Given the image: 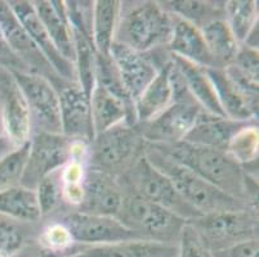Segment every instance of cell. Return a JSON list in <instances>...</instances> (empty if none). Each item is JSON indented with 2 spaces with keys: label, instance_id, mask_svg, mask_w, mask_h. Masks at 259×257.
<instances>
[{
  "label": "cell",
  "instance_id": "cell-1",
  "mask_svg": "<svg viewBox=\"0 0 259 257\" xmlns=\"http://www.w3.org/2000/svg\"><path fill=\"white\" fill-rule=\"evenodd\" d=\"M148 144V143H147ZM177 164L199 175L214 187L239 201L255 207L258 187L241 165L225 150L200 147L186 141L150 144Z\"/></svg>",
  "mask_w": 259,
  "mask_h": 257
},
{
  "label": "cell",
  "instance_id": "cell-2",
  "mask_svg": "<svg viewBox=\"0 0 259 257\" xmlns=\"http://www.w3.org/2000/svg\"><path fill=\"white\" fill-rule=\"evenodd\" d=\"M173 30V16L157 2H120L115 41L137 50L150 53L166 48Z\"/></svg>",
  "mask_w": 259,
  "mask_h": 257
},
{
  "label": "cell",
  "instance_id": "cell-3",
  "mask_svg": "<svg viewBox=\"0 0 259 257\" xmlns=\"http://www.w3.org/2000/svg\"><path fill=\"white\" fill-rule=\"evenodd\" d=\"M145 157L152 166L161 171L173 183L181 197L201 216L217 212L255 209L226 194L225 192L214 187L213 184L204 180L182 165L174 162L168 156L162 155L156 148L147 143L145 148Z\"/></svg>",
  "mask_w": 259,
  "mask_h": 257
},
{
  "label": "cell",
  "instance_id": "cell-4",
  "mask_svg": "<svg viewBox=\"0 0 259 257\" xmlns=\"http://www.w3.org/2000/svg\"><path fill=\"white\" fill-rule=\"evenodd\" d=\"M146 141L136 125L121 122L103 131L88 147L89 167L119 178L145 153Z\"/></svg>",
  "mask_w": 259,
  "mask_h": 257
},
{
  "label": "cell",
  "instance_id": "cell-5",
  "mask_svg": "<svg viewBox=\"0 0 259 257\" xmlns=\"http://www.w3.org/2000/svg\"><path fill=\"white\" fill-rule=\"evenodd\" d=\"M117 180L124 193L140 195L180 216L185 221H191L201 216L181 197L173 183L150 164L145 157V153L126 173L119 176Z\"/></svg>",
  "mask_w": 259,
  "mask_h": 257
},
{
  "label": "cell",
  "instance_id": "cell-6",
  "mask_svg": "<svg viewBox=\"0 0 259 257\" xmlns=\"http://www.w3.org/2000/svg\"><path fill=\"white\" fill-rule=\"evenodd\" d=\"M116 219L142 239L173 244L187 221L134 193H124Z\"/></svg>",
  "mask_w": 259,
  "mask_h": 257
},
{
  "label": "cell",
  "instance_id": "cell-7",
  "mask_svg": "<svg viewBox=\"0 0 259 257\" xmlns=\"http://www.w3.org/2000/svg\"><path fill=\"white\" fill-rule=\"evenodd\" d=\"M211 252L249 239H258V212L255 209L217 212L188 221Z\"/></svg>",
  "mask_w": 259,
  "mask_h": 257
},
{
  "label": "cell",
  "instance_id": "cell-8",
  "mask_svg": "<svg viewBox=\"0 0 259 257\" xmlns=\"http://www.w3.org/2000/svg\"><path fill=\"white\" fill-rule=\"evenodd\" d=\"M29 108L35 133L62 134L58 91L47 77L22 68H9ZM32 133V134H35Z\"/></svg>",
  "mask_w": 259,
  "mask_h": 257
},
{
  "label": "cell",
  "instance_id": "cell-9",
  "mask_svg": "<svg viewBox=\"0 0 259 257\" xmlns=\"http://www.w3.org/2000/svg\"><path fill=\"white\" fill-rule=\"evenodd\" d=\"M74 140L62 134L35 133L29 143V155L20 185L35 190L51 174L63 169L71 161Z\"/></svg>",
  "mask_w": 259,
  "mask_h": 257
},
{
  "label": "cell",
  "instance_id": "cell-10",
  "mask_svg": "<svg viewBox=\"0 0 259 257\" xmlns=\"http://www.w3.org/2000/svg\"><path fill=\"white\" fill-rule=\"evenodd\" d=\"M0 129L16 148L27 144L32 136L29 108L8 67L0 65Z\"/></svg>",
  "mask_w": 259,
  "mask_h": 257
},
{
  "label": "cell",
  "instance_id": "cell-11",
  "mask_svg": "<svg viewBox=\"0 0 259 257\" xmlns=\"http://www.w3.org/2000/svg\"><path fill=\"white\" fill-rule=\"evenodd\" d=\"M72 240L80 244H111L142 239L114 216H100L71 211L61 219Z\"/></svg>",
  "mask_w": 259,
  "mask_h": 257
},
{
  "label": "cell",
  "instance_id": "cell-12",
  "mask_svg": "<svg viewBox=\"0 0 259 257\" xmlns=\"http://www.w3.org/2000/svg\"><path fill=\"white\" fill-rule=\"evenodd\" d=\"M202 108L196 102H173L159 116L145 124H137L143 140L148 144H171L185 139L194 126Z\"/></svg>",
  "mask_w": 259,
  "mask_h": 257
},
{
  "label": "cell",
  "instance_id": "cell-13",
  "mask_svg": "<svg viewBox=\"0 0 259 257\" xmlns=\"http://www.w3.org/2000/svg\"><path fill=\"white\" fill-rule=\"evenodd\" d=\"M110 58L116 67L122 88L133 103L154 80L157 70L168 62H160L156 57L151 58L148 53H140L119 42L111 45Z\"/></svg>",
  "mask_w": 259,
  "mask_h": 257
},
{
  "label": "cell",
  "instance_id": "cell-14",
  "mask_svg": "<svg viewBox=\"0 0 259 257\" xmlns=\"http://www.w3.org/2000/svg\"><path fill=\"white\" fill-rule=\"evenodd\" d=\"M7 3H8L12 12L15 13L17 20L20 21L22 27L25 28V31L31 37L40 53L43 54L47 62L53 68L56 75L67 84H77L75 66L67 60H65L60 54V52L57 50V48L54 46L46 27L37 17L32 2L11 0Z\"/></svg>",
  "mask_w": 259,
  "mask_h": 257
},
{
  "label": "cell",
  "instance_id": "cell-15",
  "mask_svg": "<svg viewBox=\"0 0 259 257\" xmlns=\"http://www.w3.org/2000/svg\"><path fill=\"white\" fill-rule=\"evenodd\" d=\"M81 190V201L75 211L116 218L124 198V190L117 178L89 167L84 173Z\"/></svg>",
  "mask_w": 259,
  "mask_h": 257
},
{
  "label": "cell",
  "instance_id": "cell-16",
  "mask_svg": "<svg viewBox=\"0 0 259 257\" xmlns=\"http://www.w3.org/2000/svg\"><path fill=\"white\" fill-rule=\"evenodd\" d=\"M0 36L8 46L9 52L18 57L25 65L31 67V72L47 77L53 85L57 79H60L36 48L29 34L25 31L7 2H0Z\"/></svg>",
  "mask_w": 259,
  "mask_h": 257
},
{
  "label": "cell",
  "instance_id": "cell-17",
  "mask_svg": "<svg viewBox=\"0 0 259 257\" xmlns=\"http://www.w3.org/2000/svg\"><path fill=\"white\" fill-rule=\"evenodd\" d=\"M58 91L62 135L71 140L91 143L93 140V125L89 96L79 84H66Z\"/></svg>",
  "mask_w": 259,
  "mask_h": 257
},
{
  "label": "cell",
  "instance_id": "cell-18",
  "mask_svg": "<svg viewBox=\"0 0 259 257\" xmlns=\"http://www.w3.org/2000/svg\"><path fill=\"white\" fill-rule=\"evenodd\" d=\"M250 124H255V121H237L201 111L195 125L182 141L226 152L232 138Z\"/></svg>",
  "mask_w": 259,
  "mask_h": 257
},
{
  "label": "cell",
  "instance_id": "cell-19",
  "mask_svg": "<svg viewBox=\"0 0 259 257\" xmlns=\"http://www.w3.org/2000/svg\"><path fill=\"white\" fill-rule=\"evenodd\" d=\"M226 117L237 121H255L258 117V96L239 89L223 68H205Z\"/></svg>",
  "mask_w": 259,
  "mask_h": 257
},
{
  "label": "cell",
  "instance_id": "cell-20",
  "mask_svg": "<svg viewBox=\"0 0 259 257\" xmlns=\"http://www.w3.org/2000/svg\"><path fill=\"white\" fill-rule=\"evenodd\" d=\"M89 102L94 138L121 122L136 125L133 105L106 90L101 85L94 84Z\"/></svg>",
  "mask_w": 259,
  "mask_h": 257
},
{
  "label": "cell",
  "instance_id": "cell-21",
  "mask_svg": "<svg viewBox=\"0 0 259 257\" xmlns=\"http://www.w3.org/2000/svg\"><path fill=\"white\" fill-rule=\"evenodd\" d=\"M37 17L46 27L49 37L53 41L61 56L75 63V45L72 28L70 25L65 2H48V0H37L32 2ZM75 66V65H74Z\"/></svg>",
  "mask_w": 259,
  "mask_h": 257
},
{
  "label": "cell",
  "instance_id": "cell-22",
  "mask_svg": "<svg viewBox=\"0 0 259 257\" xmlns=\"http://www.w3.org/2000/svg\"><path fill=\"white\" fill-rule=\"evenodd\" d=\"M166 49L173 56L183 58L200 67L218 68L209 53L200 28L174 16L173 30Z\"/></svg>",
  "mask_w": 259,
  "mask_h": 257
},
{
  "label": "cell",
  "instance_id": "cell-23",
  "mask_svg": "<svg viewBox=\"0 0 259 257\" xmlns=\"http://www.w3.org/2000/svg\"><path fill=\"white\" fill-rule=\"evenodd\" d=\"M170 71L171 60L169 58L168 62L157 70L154 80L133 103L136 125L151 121L173 103Z\"/></svg>",
  "mask_w": 259,
  "mask_h": 257
},
{
  "label": "cell",
  "instance_id": "cell-24",
  "mask_svg": "<svg viewBox=\"0 0 259 257\" xmlns=\"http://www.w3.org/2000/svg\"><path fill=\"white\" fill-rule=\"evenodd\" d=\"M170 58L176 65L177 70L180 71L183 82L191 96L196 100L197 105L202 108V111L211 113L214 116L226 117L222 107H221L215 90L209 80L206 71L204 67L194 65L188 61L180 58V57L170 54Z\"/></svg>",
  "mask_w": 259,
  "mask_h": 257
},
{
  "label": "cell",
  "instance_id": "cell-25",
  "mask_svg": "<svg viewBox=\"0 0 259 257\" xmlns=\"http://www.w3.org/2000/svg\"><path fill=\"white\" fill-rule=\"evenodd\" d=\"M85 252L89 257H177L178 249L174 244L137 239L92 246Z\"/></svg>",
  "mask_w": 259,
  "mask_h": 257
},
{
  "label": "cell",
  "instance_id": "cell-26",
  "mask_svg": "<svg viewBox=\"0 0 259 257\" xmlns=\"http://www.w3.org/2000/svg\"><path fill=\"white\" fill-rule=\"evenodd\" d=\"M119 13L120 2L116 0H98L93 3L92 41L96 52L105 57H110V49L115 41Z\"/></svg>",
  "mask_w": 259,
  "mask_h": 257
},
{
  "label": "cell",
  "instance_id": "cell-27",
  "mask_svg": "<svg viewBox=\"0 0 259 257\" xmlns=\"http://www.w3.org/2000/svg\"><path fill=\"white\" fill-rule=\"evenodd\" d=\"M204 41L218 68H225L234 62L240 44L228 27L225 18H217L200 28Z\"/></svg>",
  "mask_w": 259,
  "mask_h": 257
},
{
  "label": "cell",
  "instance_id": "cell-28",
  "mask_svg": "<svg viewBox=\"0 0 259 257\" xmlns=\"http://www.w3.org/2000/svg\"><path fill=\"white\" fill-rule=\"evenodd\" d=\"M0 214L27 224L39 221L41 212L35 190L17 185L0 192Z\"/></svg>",
  "mask_w": 259,
  "mask_h": 257
},
{
  "label": "cell",
  "instance_id": "cell-29",
  "mask_svg": "<svg viewBox=\"0 0 259 257\" xmlns=\"http://www.w3.org/2000/svg\"><path fill=\"white\" fill-rule=\"evenodd\" d=\"M160 6L171 16L192 23L197 28L217 18H225V3L223 6H217V3L200 0H170L161 2Z\"/></svg>",
  "mask_w": 259,
  "mask_h": 257
},
{
  "label": "cell",
  "instance_id": "cell-30",
  "mask_svg": "<svg viewBox=\"0 0 259 257\" xmlns=\"http://www.w3.org/2000/svg\"><path fill=\"white\" fill-rule=\"evenodd\" d=\"M72 28L75 45V71L77 84L91 96L96 84V49L91 37L77 28Z\"/></svg>",
  "mask_w": 259,
  "mask_h": 257
},
{
  "label": "cell",
  "instance_id": "cell-31",
  "mask_svg": "<svg viewBox=\"0 0 259 257\" xmlns=\"http://www.w3.org/2000/svg\"><path fill=\"white\" fill-rule=\"evenodd\" d=\"M225 21L240 45L258 23V4L250 0H232L225 3Z\"/></svg>",
  "mask_w": 259,
  "mask_h": 257
},
{
  "label": "cell",
  "instance_id": "cell-32",
  "mask_svg": "<svg viewBox=\"0 0 259 257\" xmlns=\"http://www.w3.org/2000/svg\"><path fill=\"white\" fill-rule=\"evenodd\" d=\"M226 152L242 169L258 161V126L250 124L239 131L230 141Z\"/></svg>",
  "mask_w": 259,
  "mask_h": 257
},
{
  "label": "cell",
  "instance_id": "cell-33",
  "mask_svg": "<svg viewBox=\"0 0 259 257\" xmlns=\"http://www.w3.org/2000/svg\"><path fill=\"white\" fill-rule=\"evenodd\" d=\"M35 193H36L41 218H46V216L53 214L63 202L62 169L51 174L40 181L35 189Z\"/></svg>",
  "mask_w": 259,
  "mask_h": 257
},
{
  "label": "cell",
  "instance_id": "cell-34",
  "mask_svg": "<svg viewBox=\"0 0 259 257\" xmlns=\"http://www.w3.org/2000/svg\"><path fill=\"white\" fill-rule=\"evenodd\" d=\"M29 143L16 148L0 160V192L20 185L29 155Z\"/></svg>",
  "mask_w": 259,
  "mask_h": 257
},
{
  "label": "cell",
  "instance_id": "cell-35",
  "mask_svg": "<svg viewBox=\"0 0 259 257\" xmlns=\"http://www.w3.org/2000/svg\"><path fill=\"white\" fill-rule=\"evenodd\" d=\"M25 224L27 223L17 221L0 214V253L8 257L22 247L25 239Z\"/></svg>",
  "mask_w": 259,
  "mask_h": 257
},
{
  "label": "cell",
  "instance_id": "cell-36",
  "mask_svg": "<svg viewBox=\"0 0 259 257\" xmlns=\"http://www.w3.org/2000/svg\"><path fill=\"white\" fill-rule=\"evenodd\" d=\"M178 242L180 244L177 247V257H214L213 252L188 221L183 225Z\"/></svg>",
  "mask_w": 259,
  "mask_h": 257
},
{
  "label": "cell",
  "instance_id": "cell-37",
  "mask_svg": "<svg viewBox=\"0 0 259 257\" xmlns=\"http://www.w3.org/2000/svg\"><path fill=\"white\" fill-rule=\"evenodd\" d=\"M41 246L47 249H51L53 252H63L67 251L72 244L75 243L70 235L69 230L61 223L52 224L43 232L40 237Z\"/></svg>",
  "mask_w": 259,
  "mask_h": 257
},
{
  "label": "cell",
  "instance_id": "cell-38",
  "mask_svg": "<svg viewBox=\"0 0 259 257\" xmlns=\"http://www.w3.org/2000/svg\"><path fill=\"white\" fill-rule=\"evenodd\" d=\"M230 66V65H228ZM240 74L250 79L251 81L258 84L259 80V61H258V50L248 48L245 45H240L239 52L235 57L234 62L231 63Z\"/></svg>",
  "mask_w": 259,
  "mask_h": 257
},
{
  "label": "cell",
  "instance_id": "cell-39",
  "mask_svg": "<svg viewBox=\"0 0 259 257\" xmlns=\"http://www.w3.org/2000/svg\"><path fill=\"white\" fill-rule=\"evenodd\" d=\"M214 257H258V239H249L213 252Z\"/></svg>",
  "mask_w": 259,
  "mask_h": 257
},
{
  "label": "cell",
  "instance_id": "cell-40",
  "mask_svg": "<svg viewBox=\"0 0 259 257\" xmlns=\"http://www.w3.org/2000/svg\"><path fill=\"white\" fill-rule=\"evenodd\" d=\"M16 147L11 143L7 136H4L3 134H0V160L6 157L7 155L12 152V150H15Z\"/></svg>",
  "mask_w": 259,
  "mask_h": 257
},
{
  "label": "cell",
  "instance_id": "cell-41",
  "mask_svg": "<svg viewBox=\"0 0 259 257\" xmlns=\"http://www.w3.org/2000/svg\"><path fill=\"white\" fill-rule=\"evenodd\" d=\"M65 257H89V256L87 254L85 248H84V249H79V251L74 252V253H71L70 256H65Z\"/></svg>",
  "mask_w": 259,
  "mask_h": 257
},
{
  "label": "cell",
  "instance_id": "cell-42",
  "mask_svg": "<svg viewBox=\"0 0 259 257\" xmlns=\"http://www.w3.org/2000/svg\"><path fill=\"white\" fill-rule=\"evenodd\" d=\"M0 257H7V256H6V254H2V253H0Z\"/></svg>",
  "mask_w": 259,
  "mask_h": 257
}]
</instances>
